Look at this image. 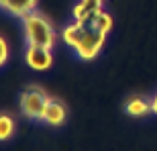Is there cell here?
Segmentation results:
<instances>
[{
  "label": "cell",
  "mask_w": 157,
  "mask_h": 151,
  "mask_svg": "<svg viewBox=\"0 0 157 151\" xmlns=\"http://www.w3.org/2000/svg\"><path fill=\"white\" fill-rule=\"evenodd\" d=\"M23 23H25L27 43H35V45H43V47L53 45L55 35H53V29L47 18H43L41 14H35V12H29L27 17H23Z\"/></svg>",
  "instance_id": "6da1fadb"
},
{
  "label": "cell",
  "mask_w": 157,
  "mask_h": 151,
  "mask_svg": "<svg viewBox=\"0 0 157 151\" xmlns=\"http://www.w3.org/2000/svg\"><path fill=\"white\" fill-rule=\"evenodd\" d=\"M104 37H106V33L94 29L92 25H88L86 35L82 37V41L74 47V49H76V55L80 59H92V57H96L98 51L102 49V45H104Z\"/></svg>",
  "instance_id": "7a4b0ae2"
},
{
  "label": "cell",
  "mask_w": 157,
  "mask_h": 151,
  "mask_svg": "<svg viewBox=\"0 0 157 151\" xmlns=\"http://www.w3.org/2000/svg\"><path fill=\"white\" fill-rule=\"evenodd\" d=\"M47 102H49V98H47L41 90L29 88V90L21 96V108H23V114L29 116V118H43V112H45Z\"/></svg>",
  "instance_id": "3957f363"
},
{
  "label": "cell",
  "mask_w": 157,
  "mask_h": 151,
  "mask_svg": "<svg viewBox=\"0 0 157 151\" xmlns=\"http://www.w3.org/2000/svg\"><path fill=\"white\" fill-rule=\"evenodd\" d=\"M49 49H51V47H43V45L29 43L27 53H25L27 64H29L33 70H39V72L49 70V65H51V61H53V55H51V51H49Z\"/></svg>",
  "instance_id": "277c9868"
},
{
  "label": "cell",
  "mask_w": 157,
  "mask_h": 151,
  "mask_svg": "<svg viewBox=\"0 0 157 151\" xmlns=\"http://www.w3.org/2000/svg\"><path fill=\"white\" fill-rule=\"evenodd\" d=\"M65 114H67V110H65V106L59 102V100H49L45 106V112H43V118L41 121L47 122V125H53V127H57V125H61V122L65 121Z\"/></svg>",
  "instance_id": "5b68a950"
},
{
  "label": "cell",
  "mask_w": 157,
  "mask_h": 151,
  "mask_svg": "<svg viewBox=\"0 0 157 151\" xmlns=\"http://www.w3.org/2000/svg\"><path fill=\"white\" fill-rule=\"evenodd\" d=\"M124 110H127L128 116H145L153 110V102L137 96V98H131L127 104H124Z\"/></svg>",
  "instance_id": "8992f818"
},
{
  "label": "cell",
  "mask_w": 157,
  "mask_h": 151,
  "mask_svg": "<svg viewBox=\"0 0 157 151\" xmlns=\"http://www.w3.org/2000/svg\"><path fill=\"white\" fill-rule=\"evenodd\" d=\"M35 4H37V0H2V6L8 12L17 14V17H27L35 8Z\"/></svg>",
  "instance_id": "52a82bcc"
},
{
  "label": "cell",
  "mask_w": 157,
  "mask_h": 151,
  "mask_svg": "<svg viewBox=\"0 0 157 151\" xmlns=\"http://www.w3.org/2000/svg\"><path fill=\"white\" fill-rule=\"evenodd\" d=\"M86 31H88V25H84V23L78 21L76 25H71V27H65V29H63V41L70 47H76L78 43L82 41V37L86 35Z\"/></svg>",
  "instance_id": "ba28073f"
},
{
  "label": "cell",
  "mask_w": 157,
  "mask_h": 151,
  "mask_svg": "<svg viewBox=\"0 0 157 151\" xmlns=\"http://www.w3.org/2000/svg\"><path fill=\"white\" fill-rule=\"evenodd\" d=\"M92 27H94V29H98V31H102V33H108V31L112 29V18H110V14H106V12L98 10L96 14H94V18H92Z\"/></svg>",
  "instance_id": "9c48e42d"
},
{
  "label": "cell",
  "mask_w": 157,
  "mask_h": 151,
  "mask_svg": "<svg viewBox=\"0 0 157 151\" xmlns=\"http://www.w3.org/2000/svg\"><path fill=\"white\" fill-rule=\"evenodd\" d=\"M12 129H14V122L8 114H2L0 116V139L6 141L8 137L12 135Z\"/></svg>",
  "instance_id": "30bf717a"
},
{
  "label": "cell",
  "mask_w": 157,
  "mask_h": 151,
  "mask_svg": "<svg viewBox=\"0 0 157 151\" xmlns=\"http://www.w3.org/2000/svg\"><path fill=\"white\" fill-rule=\"evenodd\" d=\"M0 64H6V57H8V47H6V41L0 39Z\"/></svg>",
  "instance_id": "8fae6325"
},
{
  "label": "cell",
  "mask_w": 157,
  "mask_h": 151,
  "mask_svg": "<svg viewBox=\"0 0 157 151\" xmlns=\"http://www.w3.org/2000/svg\"><path fill=\"white\" fill-rule=\"evenodd\" d=\"M151 102H153V112H155V114H157V94H155V98H153Z\"/></svg>",
  "instance_id": "7c38bea8"
}]
</instances>
